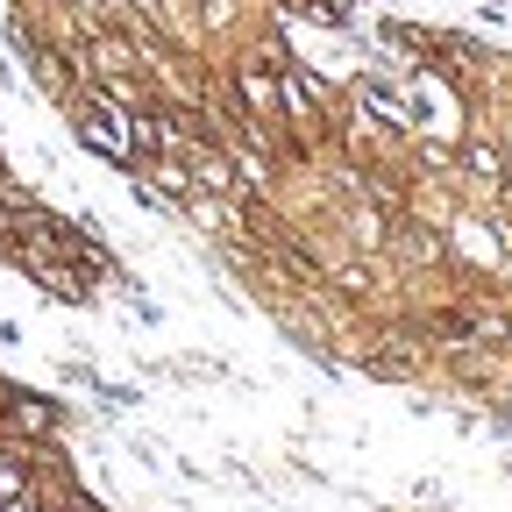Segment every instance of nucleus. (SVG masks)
I'll list each match as a JSON object with an SVG mask.
<instances>
[{"instance_id":"6","label":"nucleus","mask_w":512,"mask_h":512,"mask_svg":"<svg viewBox=\"0 0 512 512\" xmlns=\"http://www.w3.org/2000/svg\"><path fill=\"white\" fill-rule=\"evenodd\" d=\"M8 392H15V384H8V377H0V427H8Z\"/></svg>"},{"instance_id":"5","label":"nucleus","mask_w":512,"mask_h":512,"mask_svg":"<svg viewBox=\"0 0 512 512\" xmlns=\"http://www.w3.org/2000/svg\"><path fill=\"white\" fill-rule=\"evenodd\" d=\"M0 342H8V349L22 342V328H15V320H8V313H0Z\"/></svg>"},{"instance_id":"2","label":"nucleus","mask_w":512,"mask_h":512,"mask_svg":"<svg viewBox=\"0 0 512 512\" xmlns=\"http://www.w3.org/2000/svg\"><path fill=\"white\" fill-rule=\"evenodd\" d=\"M64 427H72V413H64V399H50V392H8V441H22V448H50V441H64Z\"/></svg>"},{"instance_id":"7","label":"nucleus","mask_w":512,"mask_h":512,"mask_svg":"<svg viewBox=\"0 0 512 512\" xmlns=\"http://www.w3.org/2000/svg\"><path fill=\"white\" fill-rule=\"evenodd\" d=\"M72 8H79V15H100V8H107V0H72Z\"/></svg>"},{"instance_id":"1","label":"nucleus","mask_w":512,"mask_h":512,"mask_svg":"<svg viewBox=\"0 0 512 512\" xmlns=\"http://www.w3.org/2000/svg\"><path fill=\"white\" fill-rule=\"evenodd\" d=\"M72 136H79L100 164L128 171V164H136V107H121V100H107V93H86V100H72Z\"/></svg>"},{"instance_id":"8","label":"nucleus","mask_w":512,"mask_h":512,"mask_svg":"<svg viewBox=\"0 0 512 512\" xmlns=\"http://www.w3.org/2000/svg\"><path fill=\"white\" fill-rule=\"evenodd\" d=\"M505 200H512V185H505Z\"/></svg>"},{"instance_id":"4","label":"nucleus","mask_w":512,"mask_h":512,"mask_svg":"<svg viewBox=\"0 0 512 512\" xmlns=\"http://www.w3.org/2000/svg\"><path fill=\"white\" fill-rule=\"evenodd\" d=\"M306 15H313V22H328V29H342V22H349L342 0H306Z\"/></svg>"},{"instance_id":"3","label":"nucleus","mask_w":512,"mask_h":512,"mask_svg":"<svg viewBox=\"0 0 512 512\" xmlns=\"http://www.w3.org/2000/svg\"><path fill=\"white\" fill-rule=\"evenodd\" d=\"M235 93H242L249 114H278V79L256 72V64H242V72H235Z\"/></svg>"}]
</instances>
